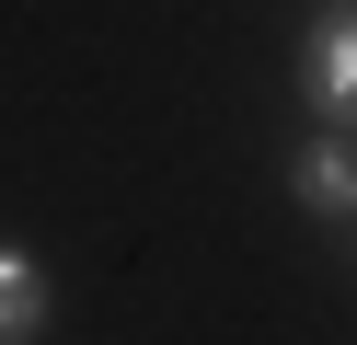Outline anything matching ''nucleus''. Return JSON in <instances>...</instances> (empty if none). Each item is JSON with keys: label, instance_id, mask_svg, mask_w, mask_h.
<instances>
[{"label": "nucleus", "instance_id": "obj_1", "mask_svg": "<svg viewBox=\"0 0 357 345\" xmlns=\"http://www.w3.org/2000/svg\"><path fill=\"white\" fill-rule=\"evenodd\" d=\"M300 104L323 127H357V0H323L300 23Z\"/></svg>", "mask_w": 357, "mask_h": 345}, {"label": "nucleus", "instance_id": "obj_3", "mask_svg": "<svg viewBox=\"0 0 357 345\" xmlns=\"http://www.w3.org/2000/svg\"><path fill=\"white\" fill-rule=\"evenodd\" d=\"M47 311H58L47 265H35L24 242H0V345H35V334H47Z\"/></svg>", "mask_w": 357, "mask_h": 345}, {"label": "nucleus", "instance_id": "obj_2", "mask_svg": "<svg viewBox=\"0 0 357 345\" xmlns=\"http://www.w3.org/2000/svg\"><path fill=\"white\" fill-rule=\"evenodd\" d=\"M288 196L311 219H357V127H311L288 150Z\"/></svg>", "mask_w": 357, "mask_h": 345}]
</instances>
